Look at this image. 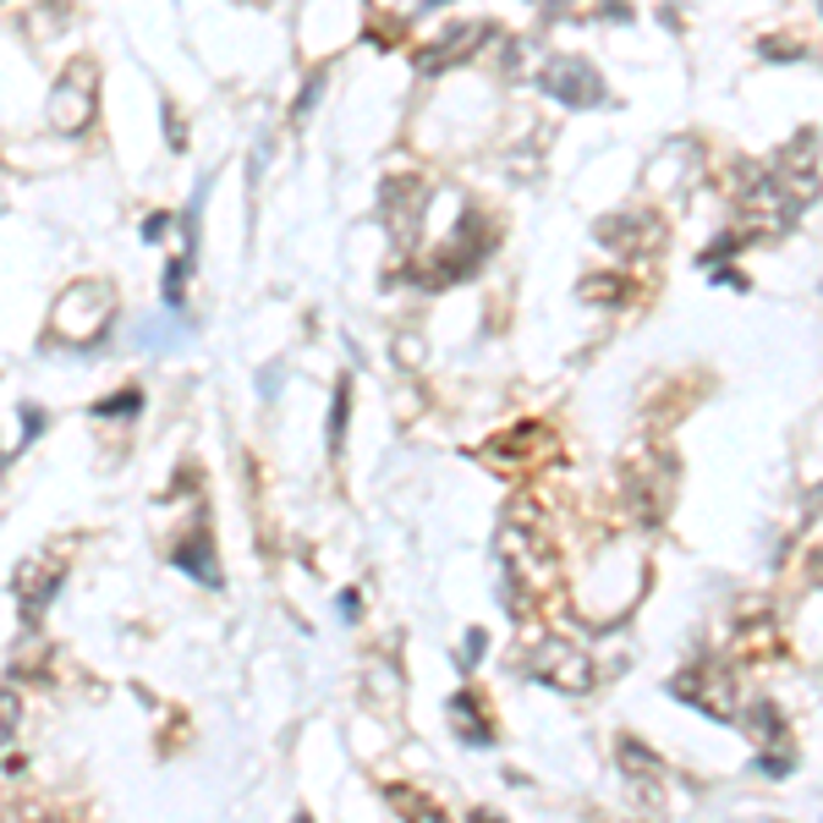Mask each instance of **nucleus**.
I'll return each instance as SVG.
<instances>
[{"mask_svg":"<svg viewBox=\"0 0 823 823\" xmlns=\"http://www.w3.org/2000/svg\"><path fill=\"white\" fill-rule=\"evenodd\" d=\"M819 6H823V0H819Z\"/></svg>","mask_w":823,"mask_h":823,"instance_id":"nucleus-19","label":"nucleus"},{"mask_svg":"<svg viewBox=\"0 0 823 823\" xmlns=\"http://www.w3.org/2000/svg\"><path fill=\"white\" fill-rule=\"evenodd\" d=\"M532 6H538V11H544V17H560V11H571V6H577V0H532Z\"/></svg>","mask_w":823,"mask_h":823,"instance_id":"nucleus-16","label":"nucleus"},{"mask_svg":"<svg viewBox=\"0 0 823 823\" xmlns=\"http://www.w3.org/2000/svg\"><path fill=\"white\" fill-rule=\"evenodd\" d=\"M456 725H462V741H473V747H478V741L489 747V741H494L489 725H478V719H473V697H467V692L456 697Z\"/></svg>","mask_w":823,"mask_h":823,"instance_id":"nucleus-8","label":"nucleus"},{"mask_svg":"<svg viewBox=\"0 0 823 823\" xmlns=\"http://www.w3.org/2000/svg\"><path fill=\"white\" fill-rule=\"evenodd\" d=\"M763 55H769V61H802V44H796V39H791V44H785V39H763Z\"/></svg>","mask_w":823,"mask_h":823,"instance_id":"nucleus-13","label":"nucleus"},{"mask_svg":"<svg viewBox=\"0 0 823 823\" xmlns=\"http://www.w3.org/2000/svg\"><path fill=\"white\" fill-rule=\"evenodd\" d=\"M94 110H99V66H94V61H72V66L50 83V105H44L50 133L77 138V133L94 127Z\"/></svg>","mask_w":823,"mask_h":823,"instance_id":"nucleus-2","label":"nucleus"},{"mask_svg":"<svg viewBox=\"0 0 823 823\" xmlns=\"http://www.w3.org/2000/svg\"><path fill=\"white\" fill-rule=\"evenodd\" d=\"M521 669H527L538 686H549V692H577V697L593 692V658L582 654V648H571V643H560V637L527 648V654H521Z\"/></svg>","mask_w":823,"mask_h":823,"instance_id":"nucleus-3","label":"nucleus"},{"mask_svg":"<svg viewBox=\"0 0 823 823\" xmlns=\"http://www.w3.org/2000/svg\"><path fill=\"white\" fill-rule=\"evenodd\" d=\"M319 94H325V77H314V83H308V88L297 94V105H292V116H297V122H308V110L319 105Z\"/></svg>","mask_w":823,"mask_h":823,"instance_id":"nucleus-12","label":"nucleus"},{"mask_svg":"<svg viewBox=\"0 0 823 823\" xmlns=\"http://www.w3.org/2000/svg\"><path fill=\"white\" fill-rule=\"evenodd\" d=\"M423 6H429V11H434V6H451V0H423Z\"/></svg>","mask_w":823,"mask_h":823,"instance_id":"nucleus-18","label":"nucleus"},{"mask_svg":"<svg viewBox=\"0 0 823 823\" xmlns=\"http://www.w3.org/2000/svg\"><path fill=\"white\" fill-rule=\"evenodd\" d=\"M165 138H170L176 149L187 144V127H181V116H176V110H165Z\"/></svg>","mask_w":823,"mask_h":823,"instance_id":"nucleus-15","label":"nucleus"},{"mask_svg":"<svg viewBox=\"0 0 823 823\" xmlns=\"http://www.w3.org/2000/svg\"><path fill=\"white\" fill-rule=\"evenodd\" d=\"M110 325H116V292H110L105 281H77V286H66V292L55 297V308H50V335L66 340V346H88V340H99Z\"/></svg>","mask_w":823,"mask_h":823,"instance_id":"nucleus-1","label":"nucleus"},{"mask_svg":"<svg viewBox=\"0 0 823 823\" xmlns=\"http://www.w3.org/2000/svg\"><path fill=\"white\" fill-rule=\"evenodd\" d=\"M494 33V22H451L429 50H418V72L423 77H440V72H451V66H462L473 50H484Z\"/></svg>","mask_w":823,"mask_h":823,"instance_id":"nucleus-5","label":"nucleus"},{"mask_svg":"<svg viewBox=\"0 0 823 823\" xmlns=\"http://www.w3.org/2000/svg\"><path fill=\"white\" fill-rule=\"evenodd\" d=\"M357 610H362V604H357V593H340V615H346V621H357Z\"/></svg>","mask_w":823,"mask_h":823,"instance_id":"nucleus-17","label":"nucleus"},{"mask_svg":"<svg viewBox=\"0 0 823 823\" xmlns=\"http://www.w3.org/2000/svg\"><path fill=\"white\" fill-rule=\"evenodd\" d=\"M544 94L549 99H560V105H571V110H593V105H604V77L593 72V61H582V55H555L549 66H544Z\"/></svg>","mask_w":823,"mask_h":823,"instance_id":"nucleus-4","label":"nucleus"},{"mask_svg":"<svg viewBox=\"0 0 823 823\" xmlns=\"http://www.w3.org/2000/svg\"><path fill=\"white\" fill-rule=\"evenodd\" d=\"M675 697L697 703V708L714 714V719H730V714H736V703H730V680L714 675V669H703V675H675Z\"/></svg>","mask_w":823,"mask_h":823,"instance_id":"nucleus-6","label":"nucleus"},{"mask_svg":"<svg viewBox=\"0 0 823 823\" xmlns=\"http://www.w3.org/2000/svg\"><path fill=\"white\" fill-rule=\"evenodd\" d=\"M346 395H351V390L340 384V390H335V407H329V451H340V434H346Z\"/></svg>","mask_w":823,"mask_h":823,"instance_id":"nucleus-10","label":"nucleus"},{"mask_svg":"<svg viewBox=\"0 0 823 823\" xmlns=\"http://www.w3.org/2000/svg\"><path fill=\"white\" fill-rule=\"evenodd\" d=\"M138 401H144L138 390H122V395H110V401H99L94 412H99V418H116V412H138Z\"/></svg>","mask_w":823,"mask_h":823,"instance_id":"nucleus-11","label":"nucleus"},{"mask_svg":"<svg viewBox=\"0 0 823 823\" xmlns=\"http://www.w3.org/2000/svg\"><path fill=\"white\" fill-rule=\"evenodd\" d=\"M165 231H170V214H149L144 220V242H160Z\"/></svg>","mask_w":823,"mask_h":823,"instance_id":"nucleus-14","label":"nucleus"},{"mask_svg":"<svg viewBox=\"0 0 823 823\" xmlns=\"http://www.w3.org/2000/svg\"><path fill=\"white\" fill-rule=\"evenodd\" d=\"M17 719H22V703H17V692L0 686V747L17 736Z\"/></svg>","mask_w":823,"mask_h":823,"instance_id":"nucleus-9","label":"nucleus"},{"mask_svg":"<svg viewBox=\"0 0 823 823\" xmlns=\"http://www.w3.org/2000/svg\"><path fill=\"white\" fill-rule=\"evenodd\" d=\"M170 560H176L181 571H192L198 582H209V588L220 582V571L209 566V532H192L187 544H176V549H170Z\"/></svg>","mask_w":823,"mask_h":823,"instance_id":"nucleus-7","label":"nucleus"}]
</instances>
